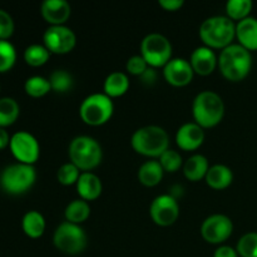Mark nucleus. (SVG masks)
<instances>
[{"label":"nucleus","mask_w":257,"mask_h":257,"mask_svg":"<svg viewBox=\"0 0 257 257\" xmlns=\"http://www.w3.org/2000/svg\"><path fill=\"white\" fill-rule=\"evenodd\" d=\"M148 68H150V65L147 64V62L143 59V57L141 54L133 55L125 63V70L130 74L138 75V77H141Z\"/></svg>","instance_id":"f704fd0d"},{"label":"nucleus","mask_w":257,"mask_h":257,"mask_svg":"<svg viewBox=\"0 0 257 257\" xmlns=\"http://www.w3.org/2000/svg\"><path fill=\"white\" fill-rule=\"evenodd\" d=\"M158 4L167 12H177L183 7L185 2L183 0H160Z\"/></svg>","instance_id":"e433bc0d"},{"label":"nucleus","mask_w":257,"mask_h":257,"mask_svg":"<svg viewBox=\"0 0 257 257\" xmlns=\"http://www.w3.org/2000/svg\"><path fill=\"white\" fill-rule=\"evenodd\" d=\"M240 257H257V232L245 233L236 246Z\"/></svg>","instance_id":"2f4dec72"},{"label":"nucleus","mask_w":257,"mask_h":257,"mask_svg":"<svg viewBox=\"0 0 257 257\" xmlns=\"http://www.w3.org/2000/svg\"><path fill=\"white\" fill-rule=\"evenodd\" d=\"M65 221L68 222L75 223V225H80V223L85 222L90 216V206L87 201L82 200H73L72 202L68 203L64 211Z\"/></svg>","instance_id":"393cba45"},{"label":"nucleus","mask_w":257,"mask_h":257,"mask_svg":"<svg viewBox=\"0 0 257 257\" xmlns=\"http://www.w3.org/2000/svg\"><path fill=\"white\" fill-rule=\"evenodd\" d=\"M141 55L151 68L165 67L172 59V44L165 35L151 33L141 43Z\"/></svg>","instance_id":"1a4fd4ad"},{"label":"nucleus","mask_w":257,"mask_h":257,"mask_svg":"<svg viewBox=\"0 0 257 257\" xmlns=\"http://www.w3.org/2000/svg\"><path fill=\"white\" fill-rule=\"evenodd\" d=\"M43 42L50 54H67L74 49L77 37L74 32L65 25H52L43 34Z\"/></svg>","instance_id":"9b49d317"},{"label":"nucleus","mask_w":257,"mask_h":257,"mask_svg":"<svg viewBox=\"0 0 257 257\" xmlns=\"http://www.w3.org/2000/svg\"><path fill=\"white\" fill-rule=\"evenodd\" d=\"M19 113L20 108L17 100L10 97L0 98V127L5 128L15 123Z\"/></svg>","instance_id":"a878e982"},{"label":"nucleus","mask_w":257,"mask_h":257,"mask_svg":"<svg viewBox=\"0 0 257 257\" xmlns=\"http://www.w3.org/2000/svg\"><path fill=\"white\" fill-rule=\"evenodd\" d=\"M236 39L248 52L257 50V19L248 17L236 24Z\"/></svg>","instance_id":"6ab92c4d"},{"label":"nucleus","mask_w":257,"mask_h":257,"mask_svg":"<svg viewBox=\"0 0 257 257\" xmlns=\"http://www.w3.org/2000/svg\"><path fill=\"white\" fill-rule=\"evenodd\" d=\"M200 38L211 49H225L236 38L235 22L226 15L207 18L200 27Z\"/></svg>","instance_id":"f03ea898"},{"label":"nucleus","mask_w":257,"mask_h":257,"mask_svg":"<svg viewBox=\"0 0 257 257\" xmlns=\"http://www.w3.org/2000/svg\"><path fill=\"white\" fill-rule=\"evenodd\" d=\"M150 215L153 222L161 227L173 225L180 216L178 201L170 193L157 196L150 206Z\"/></svg>","instance_id":"ddd939ff"},{"label":"nucleus","mask_w":257,"mask_h":257,"mask_svg":"<svg viewBox=\"0 0 257 257\" xmlns=\"http://www.w3.org/2000/svg\"><path fill=\"white\" fill-rule=\"evenodd\" d=\"M50 52L44 44H32L24 50V60L30 67H42L49 60Z\"/></svg>","instance_id":"c85d7f7f"},{"label":"nucleus","mask_w":257,"mask_h":257,"mask_svg":"<svg viewBox=\"0 0 257 257\" xmlns=\"http://www.w3.org/2000/svg\"><path fill=\"white\" fill-rule=\"evenodd\" d=\"M53 243L63 253L79 255L87 247L88 238L80 225L64 221L55 228Z\"/></svg>","instance_id":"6e6552de"},{"label":"nucleus","mask_w":257,"mask_h":257,"mask_svg":"<svg viewBox=\"0 0 257 257\" xmlns=\"http://www.w3.org/2000/svg\"><path fill=\"white\" fill-rule=\"evenodd\" d=\"M10 151L19 163L34 165L40 156V146L37 138L29 132L20 131L10 137Z\"/></svg>","instance_id":"9d476101"},{"label":"nucleus","mask_w":257,"mask_h":257,"mask_svg":"<svg viewBox=\"0 0 257 257\" xmlns=\"http://www.w3.org/2000/svg\"><path fill=\"white\" fill-rule=\"evenodd\" d=\"M193 75L195 72L190 62L183 58H172L163 67V78L168 84L173 87H185L190 84L193 79Z\"/></svg>","instance_id":"4468645a"},{"label":"nucleus","mask_w":257,"mask_h":257,"mask_svg":"<svg viewBox=\"0 0 257 257\" xmlns=\"http://www.w3.org/2000/svg\"><path fill=\"white\" fill-rule=\"evenodd\" d=\"M213 257H238V253L236 248L231 247V246L222 245L216 248Z\"/></svg>","instance_id":"4c0bfd02"},{"label":"nucleus","mask_w":257,"mask_h":257,"mask_svg":"<svg viewBox=\"0 0 257 257\" xmlns=\"http://www.w3.org/2000/svg\"><path fill=\"white\" fill-rule=\"evenodd\" d=\"M206 183L213 190H225L232 183L233 173L230 167L225 165H213L208 168L205 177Z\"/></svg>","instance_id":"aec40b11"},{"label":"nucleus","mask_w":257,"mask_h":257,"mask_svg":"<svg viewBox=\"0 0 257 257\" xmlns=\"http://www.w3.org/2000/svg\"><path fill=\"white\" fill-rule=\"evenodd\" d=\"M77 192L84 201H94L102 195V181L93 172H82L77 182Z\"/></svg>","instance_id":"a211bd4d"},{"label":"nucleus","mask_w":257,"mask_h":257,"mask_svg":"<svg viewBox=\"0 0 257 257\" xmlns=\"http://www.w3.org/2000/svg\"><path fill=\"white\" fill-rule=\"evenodd\" d=\"M233 232V223L226 215L215 213L206 218L201 225V235L203 240L212 245H220L230 238Z\"/></svg>","instance_id":"f8f14e48"},{"label":"nucleus","mask_w":257,"mask_h":257,"mask_svg":"<svg viewBox=\"0 0 257 257\" xmlns=\"http://www.w3.org/2000/svg\"><path fill=\"white\" fill-rule=\"evenodd\" d=\"M141 79H142V83L146 85H153L157 80V72L155 70V68H148L142 75H141Z\"/></svg>","instance_id":"58836bf2"},{"label":"nucleus","mask_w":257,"mask_h":257,"mask_svg":"<svg viewBox=\"0 0 257 257\" xmlns=\"http://www.w3.org/2000/svg\"><path fill=\"white\" fill-rule=\"evenodd\" d=\"M192 115L195 123H197L203 130L213 128L222 120L225 115V103L216 92L203 90L193 99Z\"/></svg>","instance_id":"20e7f679"},{"label":"nucleus","mask_w":257,"mask_h":257,"mask_svg":"<svg viewBox=\"0 0 257 257\" xmlns=\"http://www.w3.org/2000/svg\"><path fill=\"white\" fill-rule=\"evenodd\" d=\"M165 171L158 161L151 160L143 163L138 170V180L146 187H155L162 181Z\"/></svg>","instance_id":"5701e85b"},{"label":"nucleus","mask_w":257,"mask_h":257,"mask_svg":"<svg viewBox=\"0 0 257 257\" xmlns=\"http://www.w3.org/2000/svg\"><path fill=\"white\" fill-rule=\"evenodd\" d=\"M24 90L30 97L40 98L48 94L52 90V87H50L49 79L42 77V75H33L25 80Z\"/></svg>","instance_id":"cd10ccee"},{"label":"nucleus","mask_w":257,"mask_h":257,"mask_svg":"<svg viewBox=\"0 0 257 257\" xmlns=\"http://www.w3.org/2000/svg\"><path fill=\"white\" fill-rule=\"evenodd\" d=\"M70 162L83 172H90L100 165L103 151L99 143L89 136H78L73 138L68 148Z\"/></svg>","instance_id":"39448f33"},{"label":"nucleus","mask_w":257,"mask_h":257,"mask_svg":"<svg viewBox=\"0 0 257 257\" xmlns=\"http://www.w3.org/2000/svg\"><path fill=\"white\" fill-rule=\"evenodd\" d=\"M205 142V131L195 122L185 123L176 133V145L186 152L196 151Z\"/></svg>","instance_id":"2eb2a0df"},{"label":"nucleus","mask_w":257,"mask_h":257,"mask_svg":"<svg viewBox=\"0 0 257 257\" xmlns=\"http://www.w3.org/2000/svg\"><path fill=\"white\" fill-rule=\"evenodd\" d=\"M22 228L28 237H42L45 231L44 216L38 211H28L22 220Z\"/></svg>","instance_id":"b1692460"},{"label":"nucleus","mask_w":257,"mask_h":257,"mask_svg":"<svg viewBox=\"0 0 257 257\" xmlns=\"http://www.w3.org/2000/svg\"><path fill=\"white\" fill-rule=\"evenodd\" d=\"M218 68L223 77L230 82L243 80L252 68L251 52L240 44H231L221 50L218 55Z\"/></svg>","instance_id":"f257e3e1"},{"label":"nucleus","mask_w":257,"mask_h":257,"mask_svg":"<svg viewBox=\"0 0 257 257\" xmlns=\"http://www.w3.org/2000/svg\"><path fill=\"white\" fill-rule=\"evenodd\" d=\"M130 89V78L123 72H113L105 78L103 83L104 94L109 98H118L124 95Z\"/></svg>","instance_id":"4be33fe9"},{"label":"nucleus","mask_w":257,"mask_h":257,"mask_svg":"<svg viewBox=\"0 0 257 257\" xmlns=\"http://www.w3.org/2000/svg\"><path fill=\"white\" fill-rule=\"evenodd\" d=\"M9 143H10L9 135H8V132L4 130V128L0 127V150L5 148L7 146H9Z\"/></svg>","instance_id":"ea45409f"},{"label":"nucleus","mask_w":257,"mask_h":257,"mask_svg":"<svg viewBox=\"0 0 257 257\" xmlns=\"http://www.w3.org/2000/svg\"><path fill=\"white\" fill-rule=\"evenodd\" d=\"M42 17L52 25H64L72 14V8L67 0H45L40 7Z\"/></svg>","instance_id":"f3484780"},{"label":"nucleus","mask_w":257,"mask_h":257,"mask_svg":"<svg viewBox=\"0 0 257 257\" xmlns=\"http://www.w3.org/2000/svg\"><path fill=\"white\" fill-rule=\"evenodd\" d=\"M252 2L251 0H228L226 3V17L231 20H241L250 17V13L252 10Z\"/></svg>","instance_id":"bb28decb"},{"label":"nucleus","mask_w":257,"mask_h":257,"mask_svg":"<svg viewBox=\"0 0 257 257\" xmlns=\"http://www.w3.org/2000/svg\"><path fill=\"white\" fill-rule=\"evenodd\" d=\"M208 168H210L208 160L203 155L191 156L183 163L185 177L191 182H198L201 180H205Z\"/></svg>","instance_id":"412c9836"},{"label":"nucleus","mask_w":257,"mask_h":257,"mask_svg":"<svg viewBox=\"0 0 257 257\" xmlns=\"http://www.w3.org/2000/svg\"><path fill=\"white\" fill-rule=\"evenodd\" d=\"M37 180L34 166L25 163H15L8 166L0 175V185L5 192L10 195H22L27 192Z\"/></svg>","instance_id":"0eeeda50"},{"label":"nucleus","mask_w":257,"mask_h":257,"mask_svg":"<svg viewBox=\"0 0 257 257\" xmlns=\"http://www.w3.org/2000/svg\"><path fill=\"white\" fill-rule=\"evenodd\" d=\"M158 162L161 163V166H162L165 172L170 173L177 172V171L183 166V161L181 155L177 151L173 150L166 151V152L160 157V161H158Z\"/></svg>","instance_id":"72a5a7b5"},{"label":"nucleus","mask_w":257,"mask_h":257,"mask_svg":"<svg viewBox=\"0 0 257 257\" xmlns=\"http://www.w3.org/2000/svg\"><path fill=\"white\" fill-rule=\"evenodd\" d=\"M190 64L196 74L206 77V75L212 74L218 67V57L213 52V49L202 45V47L196 48L192 52Z\"/></svg>","instance_id":"dca6fc26"},{"label":"nucleus","mask_w":257,"mask_h":257,"mask_svg":"<svg viewBox=\"0 0 257 257\" xmlns=\"http://www.w3.org/2000/svg\"><path fill=\"white\" fill-rule=\"evenodd\" d=\"M14 20L12 15L5 10L0 9V40H7L14 33Z\"/></svg>","instance_id":"c9c22d12"},{"label":"nucleus","mask_w":257,"mask_h":257,"mask_svg":"<svg viewBox=\"0 0 257 257\" xmlns=\"http://www.w3.org/2000/svg\"><path fill=\"white\" fill-rule=\"evenodd\" d=\"M49 83L52 90H54V92L67 93L72 90L74 79H73V75L69 72H67V70L57 69L50 74Z\"/></svg>","instance_id":"c756f323"},{"label":"nucleus","mask_w":257,"mask_h":257,"mask_svg":"<svg viewBox=\"0 0 257 257\" xmlns=\"http://www.w3.org/2000/svg\"><path fill=\"white\" fill-rule=\"evenodd\" d=\"M80 176V170L72 162L64 163L59 167L57 172V180L63 186L77 185L78 178Z\"/></svg>","instance_id":"473e14b6"},{"label":"nucleus","mask_w":257,"mask_h":257,"mask_svg":"<svg viewBox=\"0 0 257 257\" xmlns=\"http://www.w3.org/2000/svg\"><path fill=\"white\" fill-rule=\"evenodd\" d=\"M114 104L112 98L104 93H93L83 99L79 107V115L88 125H103L112 118Z\"/></svg>","instance_id":"423d86ee"},{"label":"nucleus","mask_w":257,"mask_h":257,"mask_svg":"<svg viewBox=\"0 0 257 257\" xmlns=\"http://www.w3.org/2000/svg\"><path fill=\"white\" fill-rule=\"evenodd\" d=\"M131 146L140 155L160 158L166 151L170 150V137L160 125H145L133 133Z\"/></svg>","instance_id":"7ed1b4c3"},{"label":"nucleus","mask_w":257,"mask_h":257,"mask_svg":"<svg viewBox=\"0 0 257 257\" xmlns=\"http://www.w3.org/2000/svg\"><path fill=\"white\" fill-rule=\"evenodd\" d=\"M17 62V50L8 40H0V73L8 72Z\"/></svg>","instance_id":"7c9ffc66"}]
</instances>
